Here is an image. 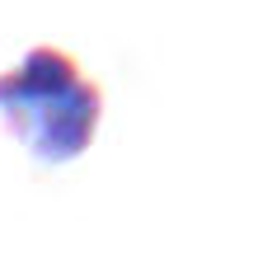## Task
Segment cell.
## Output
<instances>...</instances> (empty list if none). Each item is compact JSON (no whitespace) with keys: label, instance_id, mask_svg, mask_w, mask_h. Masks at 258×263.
I'll use <instances>...</instances> for the list:
<instances>
[{"label":"cell","instance_id":"obj_1","mask_svg":"<svg viewBox=\"0 0 258 263\" xmlns=\"http://www.w3.org/2000/svg\"><path fill=\"white\" fill-rule=\"evenodd\" d=\"M104 89L85 80L80 61L61 47H28L0 71V122L38 164L80 160L99 132Z\"/></svg>","mask_w":258,"mask_h":263}]
</instances>
